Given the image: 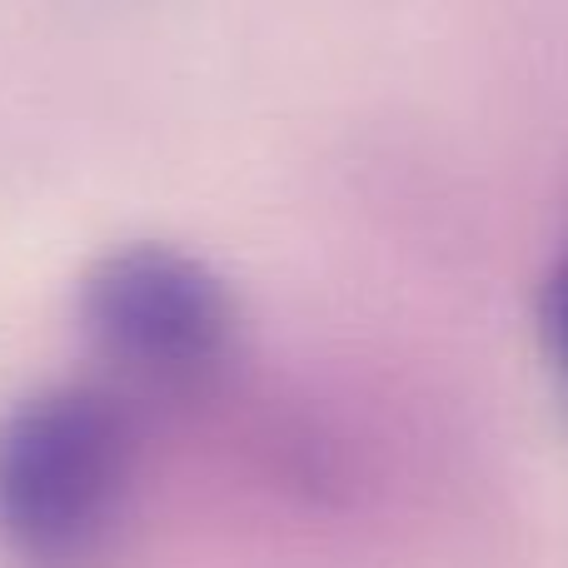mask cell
I'll return each instance as SVG.
<instances>
[{"mask_svg":"<svg viewBox=\"0 0 568 568\" xmlns=\"http://www.w3.org/2000/svg\"><path fill=\"white\" fill-rule=\"evenodd\" d=\"M135 469L125 404L95 384H55L0 419V549L20 564H75L105 539Z\"/></svg>","mask_w":568,"mask_h":568,"instance_id":"cell-1","label":"cell"},{"mask_svg":"<svg viewBox=\"0 0 568 568\" xmlns=\"http://www.w3.org/2000/svg\"><path fill=\"white\" fill-rule=\"evenodd\" d=\"M80 329L120 374L195 384L235 344V300L205 260L170 245H125L80 284Z\"/></svg>","mask_w":568,"mask_h":568,"instance_id":"cell-2","label":"cell"},{"mask_svg":"<svg viewBox=\"0 0 568 568\" xmlns=\"http://www.w3.org/2000/svg\"><path fill=\"white\" fill-rule=\"evenodd\" d=\"M544 334H549L554 379H559V389H564V399H568V260H564L559 275H554L549 310H544Z\"/></svg>","mask_w":568,"mask_h":568,"instance_id":"cell-3","label":"cell"}]
</instances>
